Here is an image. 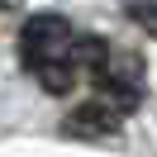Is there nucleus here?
Listing matches in <instances>:
<instances>
[{
  "label": "nucleus",
  "mask_w": 157,
  "mask_h": 157,
  "mask_svg": "<svg viewBox=\"0 0 157 157\" xmlns=\"http://www.w3.org/2000/svg\"><path fill=\"white\" fill-rule=\"evenodd\" d=\"M128 19L157 38V0H138V5H128Z\"/></svg>",
  "instance_id": "4"
},
{
  "label": "nucleus",
  "mask_w": 157,
  "mask_h": 157,
  "mask_svg": "<svg viewBox=\"0 0 157 157\" xmlns=\"http://www.w3.org/2000/svg\"><path fill=\"white\" fill-rule=\"evenodd\" d=\"M119 109L109 105V100H86V105H76L67 119H62V133H71V138H109L119 128Z\"/></svg>",
  "instance_id": "2"
},
{
  "label": "nucleus",
  "mask_w": 157,
  "mask_h": 157,
  "mask_svg": "<svg viewBox=\"0 0 157 157\" xmlns=\"http://www.w3.org/2000/svg\"><path fill=\"white\" fill-rule=\"evenodd\" d=\"M33 76H38V86L48 90V95H67V90L76 86V67H71V62H38Z\"/></svg>",
  "instance_id": "3"
},
{
  "label": "nucleus",
  "mask_w": 157,
  "mask_h": 157,
  "mask_svg": "<svg viewBox=\"0 0 157 157\" xmlns=\"http://www.w3.org/2000/svg\"><path fill=\"white\" fill-rule=\"evenodd\" d=\"M71 43H76V29L62 14H33L19 29V48H24V62L29 67H38V62H67Z\"/></svg>",
  "instance_id": "1"
}]
</instances>
